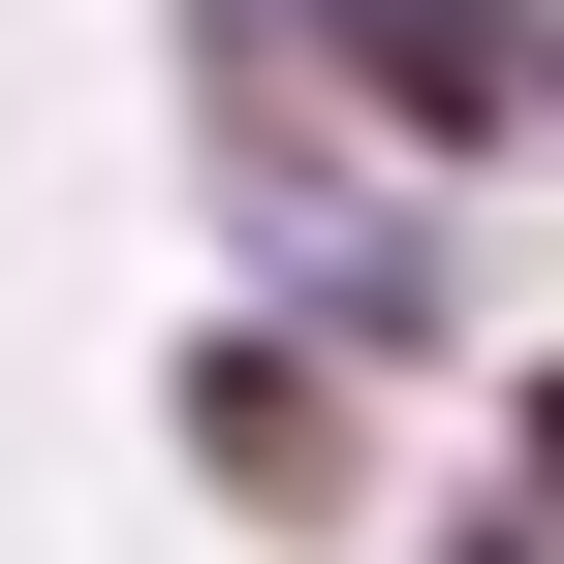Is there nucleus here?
Wrapping results in <instances>:
<instances>
[{
	"label": "nucleus",
	"mask_w": 564,
	"mask_h": 564,
	"mask_svg": "<svg viewBox=\"0 0 564 564\" xmlns=\"http://www.w3.org/2000/svg\"><path fill=\"white\" fill-rule=\"evenodd\" d=\"M440 564H564V502H470V533H440Z\"/></svg>",
	"instance_id": "7ed1b4c3"
},
{
	"label": "nucleus",
	"mask_w": 564,
	"mask_h": 564,
	"mask_svg": "<svg viewBox=\"0 0 564 564\" xmlns=\"http://www.w3.org/2000/svg\"><path fill=\"white\" fill-rule=\"evenodd\" d=\"M502 470H533V502H564V345H533V377H502Z\"/></svg>",
	"instance_id": "f03ea898"
},
{
	"label": "nucleus",
	"mask_w": 564,
	"mask_h": 564,
	"mask_svg": "<svg viewBox=\"0 0 564 564\" xmlns=\"http://www.w3.org/2000/svg\"><path fill=\"white\" fill-rule=\"evenodd\" d=\"M158 440H188V502H251V533H377V408H345L314 314H220L158 377Z\"/></svg>",
	"instance_id": "f257e3e1"
}]
</instances>
